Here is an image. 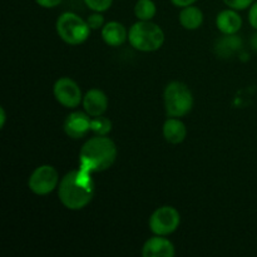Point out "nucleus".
Segmentation results:
<instances>
[{
	"instance_id": "nucleus-1",
	"label": "nucleus",
	"mask_w": 257,
	"mask_h": 257,
	"mask_svg": "<svg viewBox=\"0 0 257 257\" xmlns=\"http://www.w3.org/2000/svg\"><path fill=\"white\" fill-rule=\"evenodd\" d=\"M95 183L92 173L78 168L65 173L58 186L60 203L70 211H79L87 207L93 200Z\"/></svg>"
},
{
	"instance_id": "nucleus-2",
	"label": "nucleus",
	"mask_w": 257,
	"mask_h": 257,
	"mask_svg": "<svg viewBox=\"0 0 257 257\" xmlns=\"http://www.w3.org/2000/svg\"><path fill=\"white\" fill-rule=\"evenodd\" d=\"M117 146L107 136H94L82 146L79 167L93 173L107 171L117 160Z\"/></svg>"
},
{
	"instance_id": "nucleus-3",
	"label": "nucleus",
	"mask_w": 257,
	"mask_h": 257,
	"mask_svg": "<svg viewBox=\"0 0 257 257\" xmlns=\"http://www.w3.org/2000/svg\"><path fill=\"white\" fill-rule=\"evenodd\" d=\"M128 42L131 47L142 53H152L161 49L165 43L162 28L152 20H138L128 30Z\"/></svg>"
},
{
	"instance_id": "nucleus-4",
	"label": "nucleus",
	"mask_w": 257,
	"mask_h": 257,
	"mask_svg": "<svg viewBox=\"0 0 257 257\" xmlns=\"http://www.w3.org/2000/svg\"><path fill=\"white\" fill-rule=\"evenodd\" d=\"M166 113L168 117H185L193 108V94L182 82H171L163 93Z\"/></svg>"
},
{
	"instance_id": "nucleus-5",
	"label": "nucleus",
	"mask_w": 257,
	"mask_h": 257,
	"mask_svg": "<svg viewBox=\"0 0 257 257\" xmlns=\"http://www.w3.org/2000/svg\"><path fill=\"white\" fill-rule=\"evenodd\" d=\"M58 35L69 45H80L89 38L90 28L87 20L72 12H65L59 15L55 23Z\"/></svg>"
},
{
	"instance_id": "nucleus-6",
	"label": "nucleus",
	"mask_w": 257,
	"mask_h": 257,
	"mask_svg": "<svg viewBox=\"0 0 257 257\" xmlns=\"http://www.w3.org/2000/svg\"><path fill=\"white\" fill-rule=\"evenodd\" d=\"M58 171L50 165H42L35 168L28 180V187L34 195L47 196L59 186Z\"/></svg>"
},
{
	"instance_id": "nucleus-7",
	"label": "nucleus",
	"mask_w": 257,
	"mask_h": 257,
	"mask_svg": "<svg viewBox=\"0 0 257 257\" xmlns=\"http://www.w3.org/2000/svg\"><path fill=\"white\" fill-rule=\"evenodd\" d=\"M181 223V215L177 208L172 206H162L158 207L151 215L148 225L150 230L155 235L168 236L175 232Z\"/></svg>"
},
{
	"instance_id": "nucleus-8",
	"label": "nucleus",
	"mask_w": 257,
	"mask_h": 257,
	"mask_svg": "<svg viewBox=\"0 0 257 257\" xmlns=\"http://www.w3.org/2000/svg\"><path fill=\"white\" fill-rule=\"evenodd\" d=\"M53 94L59 104L69 109H75L84 97L78 83L69 77H62L54 83Z\"/></svg>"
},
{
	"instance_id": "nucleus-9",
	"label": "nucleus",
	"mask_w": 257,
	"mask_h": 257,
	"mask_svg": "<svg viewBox=\"0 0 257 257\" xmlns=\"http://www.w3.org/2000/svg\"><path fill=\"white\" fill-rule=\"evenodd\" d=\"M90 120L92 117L87 112L74 110L69 113L64 120V132L65 135L73 140H80L84 137L88 132H90Z\"/></svg>"
},
{
	"instance_id": "nucleus-10",
	"label": "nucleus",
	"mask_w": 257,
	"mask_h": 257,
	"mask_svg": "<svg viewBox=\"0 0 257 257\" xmlns=\"http://www.w3.org/2000/svg\"><path fill=\"white\" fill-rule=\"evenodd\" d=\"M175 255V245L166 236L155 235L148 238L142 247L143 257H173Z\"/></svg>"
},
{
	"instance_id": "nucleus-11",
	"label": "nucleus",
	"mask_w": 257,
	"mask_h": 257,
	"mask_svg": "<svg viewBox=\"0 0 257 257\" xmlns=\"http://www.w3.org/2000/svg\"><path fill=\"white\" fill-rule=\"evenodd\" d=\"M82 104L90 117L103 115L108 109V97L103 90L93 88L85 93Z\"/></svg>"
},
{
	"instance_id": "nucleus-12",
	"label": "nucleus",
	"mask_w": 257,
	"mask_h": 257,
	"mask_svg": "<svg viewBox=\"0 0 257 257\" xmlns=\"http://www.w3.org/2000/svg\"><path fill=\"white\" fill-rule=\"evenodd\" d=\"M216 27L222 34H237L242 28V18L238 14L237 10L228 8L217 14Z\"/></svg>"
},
{
	"instance_id": "nucleus-13",
	"label": "nucleus",
	"mask_w": 257,
	"mask_h": 257,
	"mask_svg": "<svg viewBox=\"0 0 257 257\" xmlns=\"http://www.w3.org/2000/svg\"><path fill=\"white\" fill-rule=\"evenodd\" d=\"M102 39L109 47H120L128 39V32L119 22L105 23L102 28Z\"/></svg>"
},
{
	"instance_id": "nucleus-14",
	"label": "nucleus",
	"mask_w": 257,
	"mask_h": 257,
	"mask_svg": "<svg viewBox=\"0 0 257 257\" xmlns=\"http://www.w3.org/2000/svg\"><path fill=\"white\" fill-rule=\"evenodd\" d=\"M165 140L171 145H180L187 137V128L185 123L177 117H170L162 128Z\"/></svg>"
},
{
	"instance_id": "nucleus-15",
	"label": "nucleus",
	"mask_w": 257,
	"mask_h": 257,
	"mask_svg": "<svg viewBox=\"0 0 257 257\" xmlns=\"http://www.w3.org/2000/svg\"><path fill=\"white\" fill-rule=\"evenodd\" d=\"M181 27L185 28L186 30H196L202 25L203 23V13L200 8L195 5L185 7L181 10L178 15Z\"/></svg>"
},
{
	"instance_id": "nucleus-16",
	"label": "nucleus",
	"mask_w": 257,
	"mask_h": 257,
	"mask_svg": "<svg viewBox=\"0 0 257 257\" xmlns=\"http://www.w3.org/2000/svg\"><path fill=\"white\" fill-rule=\"evenodd\" d=\"M242 47V40L236 34H223L221 39L217 40L215 45V52L218 57L230 58L241 49Z\"/></svg>"
},
{
	"instance_id": "nucleus-17",
	"label": "nucleus",
	"mask_w": 257,
	"mask_h": 257,
	"mask_svg": "<svg viewBox=\"0 0 257 257\" xmlns=\"http://www.w3.org/2000/svg\"><path fill=\"white\" fill-rule=\"evenodd\" d=\"M157 8L153 0H137L135 5V15L138 20L148 22L156 17Z\"/></svg>"
},
{
	"instance_id": "nucleus-18",
	"label": "nucleus",
	"mask_w": 257,
	"mask_h": 257,
	"mask_svg": "<svg viewBox=\"0 0 257 257\" xmlns=\"http://www.w3.org/2000/svg\"><path fill=\"white\" fill-rule=\"evenodd\" d=\"M112 120L103 115L92 117L90 120V132L94 133L95 136H108L112 131Z\"/></svg>"
},
{
	"instance_id": "nucleus-19",
	"label": "nucleus",
	"mask_w": 257,
	"mask_h": 257,
	"mask_svg": "<svg viewBox=\"0 0 257 257\" xmlns=\"http://www.w3.org/2000/svg\"><path fill=\"white\" fill-rule=\"evenodd\" d=\"M83 2L90 10L98 13L107 12L113 4V0H83Z\"/></svg>"
},
{
	"instance_id": "nucleus-20",
	"label": "nucleus",
	"mask_w": 257,
	"mask_h": 257,
	"mask_svg": "<svg viewBox=\"0 0 257 257\" xmlns=\"http://www.w3.org/2000/svg\"><path fill=\"white\" fill-rule=\"evenodd\" d=\"M87 23L89 25V28L92 30H102V28L104 27V17L102 15V13L94 12L93 14H90L87 18Z\"/></svg>"
},
{
	"instance_id": "nucleus-21",
	"label": "nucleus",
	"mask_w": 257,
	"mask_h": 257,
	"mask_svg": "<svg viewBox=\"0 0 257 257\" xmlns=\"http://www.w3.org/2000/svg\"><path fill=\"white\" fill-rule=\"evenodd\" d=\"M223 3L230 9L240 12V10H246L247 8H250L255 3V0H223Z\"/></svg>"
},
{
	"instance_id": "nucleus-22",
	"label": "nucleus",
	"mask_w": 257,
	"mask_h": 257,
	"mask_svg": "<svg viewBox=\"0 0 257 257\" xmlns=\"http://www.w3.org/2000/svg\"><path fill=\"white\" fill-rule=\"evenodd\" d=\"M248 22H250L251 27L257 30V2L253 3L248 10Z\"/></svg>"
},
{
	"instance_id": "nucleus-23",
	"label": "nucleus",
	"mask_w": 257,
	"mask_h": 257,
	"mask_svg": "<svg viewBox=\"0 0 257 257\" xmlns=\"http://www.w3.org/2000/svg\"><path fill=\"white\" fill-rule=\"evenodd\" d=\"M62 2L63 0H35V3H37L39 7L45 8V9H52V8L58 7Z\"/></svg>"
},
{
	"instance_id": "nucleus-24",
	"label": "nucleus",
	"mask_w": 257,
	"mask_h": 257,
	"mask_svg": "<svg viewBox=\"0 0 257 257\" xmlns=\"http://www.w3.org/2000/svg\"><path fill=\"white\" fill-rule=\"evenodd\" d=\"M197 0H171L175 7L178 8H185V7H190V5H193Z\"/></svg>"
},
{
	"instance_id": "nucleus-25",
	"label": "nucleus",
	"mask_w": 257,
	"mask_h": 257,
	"mask_svg": "<svg viewBox=\"0 0 257 257\" xmlns=\"http://www.w3.org/2000/svg\"><path fill=\"white\" fill-rule=\"evenodd\" d=\"M5 120H7V113H5L4 107L0 108V128H4Z\"/></svg>"
},
{
	"instance_id": "nucleus-26",
	"label": "nucleus",
	"mask_w": 257,
	"mask_h": 257,
	"mask_svg": "<svg viewBox=\"0 0 257 257\" xmlns=\"http://www.w3.org/2000/svg\"><path fill=\"white\" fill-rule=\"evenodd\" d=\"M251 47H252V49L257 50V32L251 38Z\"/></svg>"
}]
</instances>
